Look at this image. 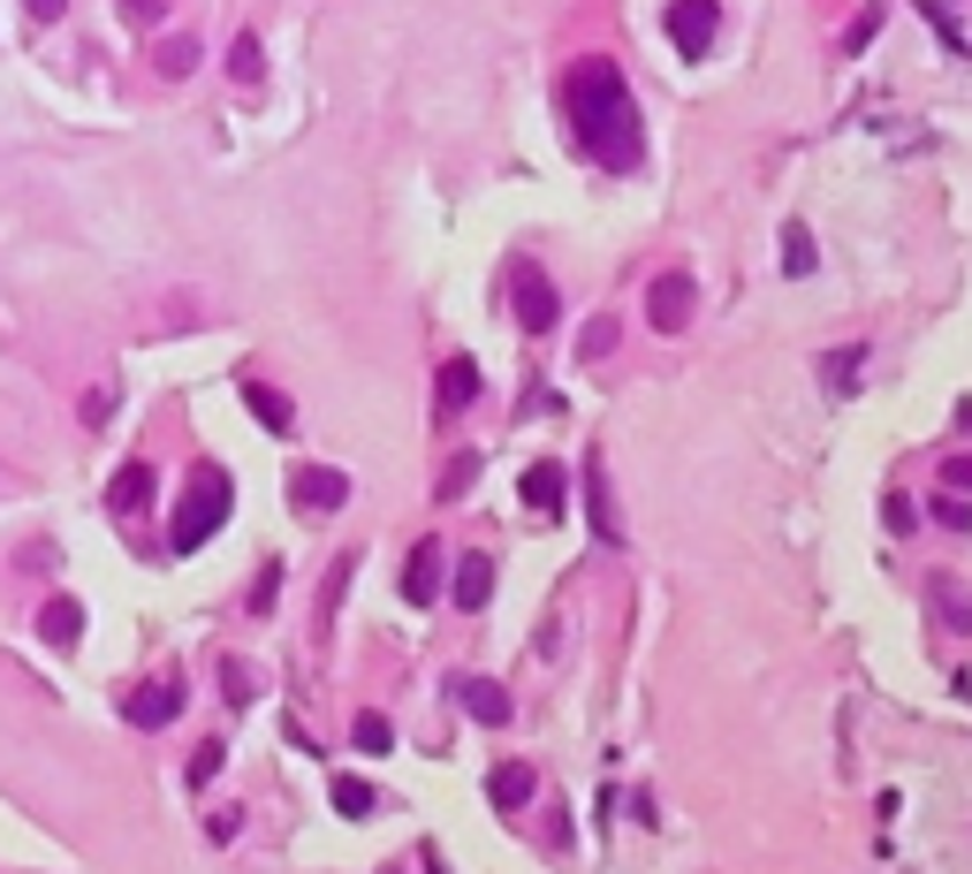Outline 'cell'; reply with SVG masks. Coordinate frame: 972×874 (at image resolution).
Wrapping results in <instances>:
<instances>
[{
  "instance_id": "obj_1",
  "label": "cell",
  "mask_w": 972,
  "mask_h": 874,
  "mask_svg": "<svg viewBox=\"0 0 972 874\" xmlns=\"http://www.w3.org/2000/svg\"><path fill=\"white\" fill-rule=\"evenodd\" d=\"M562 115H570V137H578V153H586L592 168H608V175L646 168V122H638L631 77L608 53H586L562 77Z\"/></svg>"
},
{
  "instance_id": "obj_2",
  "label": "cell",
  "mask_w": 972,
  "mask_h": 874,
  "mask_svg": "<svg viewBox=\"0 0 972 874\" xmlns=\"http://www.w3.org/2000/svg\"><path fill=\"white\" fill-rule=\"evenodd\" d=\"M228 510H236V487H228V472H220V464H206L198 480L183 487V502H175L168 548H175V556H190V548H206L213 532L228 524Z\"/></svg>"
},
{
  "instance_id": "obj_3",
  "label": "cell",
  "mask_w": 972,
  "mask_h": 874,
  "mask_svg": "<svg viewBox=\"0 0 972 874\" xmlns=\"http://www.w3.org/2000/svg\"><path fill=\"white\" fill-rule=\"evenodd\" d=\"M661 31H669V46H677L684 61H699V53L715 46V31H721V8H715V0H669Z\"/></svg>"
},
{
  "instance_id": "obj_4",
  "label": "cell",
  "mask_w": 972,
  "mask_h": 874,
  "mask_svg": "<svg viewBox=\"0 0 972 874\" xmlns=\"http://www.w3.org/2000/svg\"><path fill=\"white\" fill-rule=\"evenodd\" d=\"M509 305H517V327H524V335H548L554 320H562V297H554V282L540 266H517V297H509Z\"/></svg>"
},
{
  "instance_id": "obj_5",
  "label": "cell",
  "mask_w": 972,
  "mask_h": 874,
  "mask_svg": "<svg viewBox=\"0 0 972 874\" xmlns=\"http://www.w3.org/2000/svg\"><path fill=\"white\" fill-rule=\"evenodd\" d=\"M646 320H654L661 335H684V327H691V274H654V289H646Z\"/></svg>"
},
{
  "instance_id": "obj_6",
  "label": "cell",
  "mask_w": 972,
  "mask_h": 874,
  "mask_svg": "<svg viewBox=\"0 0 972 874\" xmlns=\"http://www.w3.org/2000/svg\"><path fill=\"white\" fill-rule=\"evenodd\" d=\"M289 502L296 510H342L350 502V472H335V464H304L289 480Z\"/></svg>"
},
{
  "instance_id": "obj_7",
  "label": "cell",
  "mask_w": 972,
  "mask_h": 874,
  "mask_svg": "<svg viewBox=\"0 0 972 874\" xmlns=\"http://www.w3.org/2000/svg\"><path fill=\"white\" fill-rule=\"evenodd\" d=\"M517 494H524V510L562 518V510H570V472H562V464H524V472H517Z\"/></svg>"
},
{
  "instance_id": "obj_8",
  "label": "cell",
  "mask_w": 972,
  "mask_h": 874,
  "mask_svg": "<svg viewBox=\"0 0 972 874\" xmlns=\"http://www.w3.org/2000/svg\"><path fill=\"white\" fill-rule=\"evenodd\" d=\"M137 730H168L175 715H183V677H160V685H145V693H129V707H122Z\"/></svg>"
},
{
  "instance_id": "obj_9",
  "label": "cell",
  "mask_w": 972,
  "mask_h": 874,
  "mask_svg": "<svg viewBox=\"0 0 972 874\" xmlns=\"http://www.w3.org/2000/svg\"><path fill=\"white\" fill-rule=\"evenodd\" d=\"M471 403H479V365H471V357H449V365L433 373V411L456 419V411H471Z\"/></svg>"
},
{
  "instance_id": "obj_10",
  "label": "cell",
  "mask_w": 972,
  "mask_h": 874,
  "mask_svg": "<svg viewBox=\"0 0 972 874\" xmlns=\"http://www.w3.org/2000/svg\"><path fill=\"white\" fill-rule=\"evenodd\" d=\"M39 639L46 647H77V639H85V601H77V593H53L39 609Z\"/></svg>"
},
{
  "instance_id": "obj_11",
  "label": "cell",
  "mask_w": 972,
  "mask_h": 874,
  "mask_svg": "<svg viewBox=\"0 0 972 874\" xmlns=\"http://www.w3.org/2000/svg\"><path fill=\"white\" fill-rule=\"evenodd\" d=\"M433 593H441V548H433V540H419V548H411V563H403V601H411V609H425Z\"/></svg>"
},
{
  "instance_id": "obj_12",
  "label": "cell",
  "mask_w": 972,
  "mask_h": 874,
  "mask_svg": "<svg viewBox=\"0 0 972 874\" xmlns=\"http://www.w3.org/2000/svg\"><path fill=\"white\" fill-rule=\"evenodd\" d=\"M449 593H456V609H487V601H494V563H487V556H456V586H449Z\"/></svg>"
},
{
  "instance_id": "obj_13",
  "label": "cell",
  "mask_w": 972,
  "mask_h": 874,
  "mask_svg": "<svg viewBox=\"0 0 972 874\" xmlns=\"http://www.w3.org/2000/svg\"><path fill=\"white\" fill-rule=\"evenodd\" d=\"M456 699L471 707V723H487V730H494V723H509V693L494 685V677H464V685H456Z\"/></svg>"
},
{
  "instance_id": "obj_14",
  "label": "cell",
  "mask_w": 972,
  "mask_h": 874,
  "mask_svg": "<svg viewBox=\"0 0 972 874\" xmlns=\"http://www.w3.org/2000/svg\"><path fill=\"white\" fill-rule=\"evenodd\" d=\"M244 403H252V419L266 426V434H289V426H296V403L282 389H266V381H252V389H244Z\"/></svg>"
},
{
  "instance_id": "obj_15",
  "label": "cell",
  "mask_w": 972,
  "mask_h": 874,
  "mask_svg": "<svg viewBox=\"0 0 972 874\" xmlns=\"http://www.w3.org/2000/svg\"><path fill=\"white\" fill-rule=\"evenodd\" d=\"M145 494H153V464H122V472L107 480V510L129 518V510H145Z\"/></svg>"
},
{
  "instance_id": "obj_16",
  "label": "cell",
  "mask_w": 972,
  "mask_h": 874,
  "mask_svg": "<svg viewBox=\"0 0 972 874\" xmlns=\"http://www.w3.org/2000/svg\"><path fill=\"white\" fill-rule=\"evenodd\" d=\"M487 798H494L502 814H517V806L532 798V768H524V760H502V768H487Z\"/></svg>"
},
{
  "instance_id": "obj_17",
  "label": "cell",
  "mask_w": 972,
  "mask_h": 874,
  "mask_svg": "<svg viewBox=\"0 0 972 874\" xmlns=\"http://www.w3.org/2000/svg\"><path fill=\"white\" fill-rule=\"evenodd\" d=\"M858 373H866V350H858V343H844V350L821 357V389H828V395H851V389H858Z\"/></svg>"
},
{
  "instance_id": "obj_18",
  "label": "cell",
  "mask_w": 972,
  "mask_h": 874,
  "mask_svg": "<svg viewBox=\"0 0 972 874\" xmlns=\"http://www.w3.org/2000/svg\"><path fill=\"white\" fill-rule=\"evenodd\" d=\"M586 502H592V532L616 548L624 532H616V502H608V472H600V456H592V472H586Z\"/></svg>"
},
{
  "instance_id": "obj_19",
  "label": "cell",
  "mask_w": 972,
  "mask_h": 874,
  "mask_svg": "<svg viewBox=\"0 0 972 874\" xmlns=\"http://www.w3.org/2000/svg\"><path fill=\"white\" fill-rule=\"evenodd\" d=\"M934 616H942L950 631H972V593L958 578H934Z\"/></svg>"
},
{
  "instance_id": "obj_20",
  "label": "cell",
  "mask_w": 972,
  "mask_h": 874,
  "mask_svg": "<svg viewBox=\"0 0 972 874\" xmlns=\"http://www.w3.org/2000/svg\"><path fill=\"white\" fill-rule=\"evenodd\" d=\"M228 77H236V85H258V77H266V53H258V39H252V31H244V39L228 46Z\"/></svg>"
},
{
  "instance_id": "obj_21",
  "label": "cell",
  "mask_w": 972,
  "mask_h": 874,
  "mask_svg": "<svg viewBox=\"0 0 972 874\" xmlns=\"http://www.w3.org/2000/svg\"><path fill=\"white\" fill-rule=\"evenodd\" d=\"M190 69H198V39H190V31L160 39V77H190Z\"/></svg>"
},
{
  "instance_id": "obj_22",
  "label": "cell",
  "mask_w": 972,
  "mask_h": 874,
  "mask_svg": "<svg viewBox=\"0 0 972 874\" xmlns=\"http://www.w3.org/2000/svg\"><path fill=\"white\" fill-rule=\"evenodd\" d=\"M335 814H342V822H365V814H373V784H357V776H335Z\"/></svg>"
},
{
  "instance_id": "obj_23",
  "label": "cell",
  "mask_w": 972,
  "mask_h": 874,
  "mask_svg": "<svg viewBox=\"0 0 972 874\" xmlns=\"http://www.w3.org/2000/svg\"><path fill=\"white\" fill-rule=\"evenodd\" d=\"M813 266H821L813 236H805V228H783V274H813Z\"/></svg>"
},
{
  "instance_id": "obj_24",
  "label": "cell",
  "mask_w": 972,
  "mask_h": 874,
  "mask_svg": "<svg viewBox=\"0 0 972 874\" xmlns=\"http://www.w3.org/2000/svg\"><path fill=\"white\" fill-rule=\"evenodd\" d=\"M350 738H357V753H387V745H395V730H387L381 715H357V730H350Z\"/></svg>"
},
{
  "instance_id": "obj_25",
  "label": "cell",
  "mask_w": 972,
  "mask_h": 874,
  "mask_svg": "<svg viewBox=\"0 0 972 874\" xmlns=\"http://www.w3.org/2000/svg\"><path fill=\"white\" fill-rule=\"evenodd\" d=\"M616 350V320L600 312V320H586V343H578V357H608Z\"/></svg>"
},
{
  "instance_id": "obj_26",
  "label": "cell",
  "mask_w": 972,
  "mask_h": 874,
  "mask_svg": "<svg viewBox=\"0 0 972 874\" xmlns=\"http://www.w3.org/2000/svg\"><path fill=\"white\" fill-rule=\"evenodd\" d=\"M882 524H888V532H920V502L888 494V502H882Z\"/></svg>"
},
{
  "instance_id": "obj_27",
  "label": "cell",
  "mask_w": 972,
  "mask_h": 874,
  "mask_svg": "<svg viewBox=\"0 0 972 874\" xmlns=\"http://www.w3.org/2000/svg\"><path fill=\"white\" fill-rule=\"evenodd\" d=\"M220 760H228V753H220V738H206L198 753H190V784H213V776H220Z\"/></svg>"
},
{
  "instance_id": "obj_28",
  "label": "cell",
  "mask_w": 972,
  "mask_h": 874,
  "mask_svg": "<svg viewBox=\"0 0 972 874\" xmlns=\"http://www.w3.org/2000/svg\"><path fill=\"white\" fill-rule=\"evenodd\" d=\"M882 16H888V8H866V16H858V23H851V53H866V46H874V39H882Z\"/></svg>"
},
{
  "instance_id": "obj_29",
  "label": "cell",
  "mask_w": 972,
  "mask_h": 874,
  "mask_svg": "<svg viewBox=\"0 0 972 874\" xmlns=\"http://www.w3.org/2000/svg\"><path fill=\"white\" fill-rule=\"evenodd\" d=\"M934 518L950 524V532H972V502H965V494H942V502H934Z\"/></svg>"
},
{
  "instance_id": "obj_30",
  "label": "cell",
  "mask_w": 972,
  "mask_h": 874,
  "mask_svg": "<svg viewBox=\"0 0 972 874\" xmlns=\"http://www.w3.org/2000/svg\"><path fill=\"white\" fill-rule=\"evenodd\" d=\"M274 593H282V570L266 563V570H258V586H252V616H266V609H274Z\"/></svg>"
},
{
  "instance_id": "obj_31",
  "label": "cell",
  "mask_w": 972,
  "mask_h": 874,
  "mask_svg": "<svg viewBox=\"0 0 972 874\" xmlns=\"http://www.w3.org/2000/svg\"><path fill=\"white\" fill-rule=\"evenodd\" d=\"M471 472H479V456H456V464H449V480H441V502H456V494L471 487Z\"/></svg>"
},
{
  "instance_id": "obj_32",
  "label": "cell",
  "mask_w": 972,
  "mask_h": 874,
  "mask_svg": "<svg viewBox=\"0 0 972 874\" xmlns=\"http://www.w3.org/2000/svg\"><path fill=\"white\" fill-rule=\"evenodd\" d=\"M942 487H950V494H972V456H950V464H942Z\"/></svg>"
},
{
  "instance_id": "obj_33",
  "label": "cell",
  "mask_w": 972,
  "mask_h": 874,
  "mask_svg": "<svg viewBox=\"0 0 972 874\" xmlns=\"http://www.w3.org/2000/svg\"><path fill=\"white\" fill-rule=\"evenodd\" d=\"M236 829H244V814H236V806H220V814H213V822H206V836H213V844H228V836H236Z\"/></svg>"
},
{
  "instance_id": "obj_34",
  "label": "cell",
  "mask_w": 972,
  "mask_h": 874,
  "mask_svg": "<svg viewBox=\"0 0 972 874\" xmlns=\"http://www.w3.org/2000/svg\"><path fill=\"white\" fill-rule=\"evenodd\" d=\"M115 419V389H99V395H85V426H107Z\"/></svg>"
},
{
  "instance_id": "obj_35",
  "label": "cell",
  "mask_w": 972,
  "mask_h": 874,
  "mask_svg": "<svg viewBox=\"0 0 972 874\" xmlns=\"http://www.w3.org/2000/svg\"><path fill=\"white\" fill-rule=\"evenodd\" d=\"M258 685H252V669H244V661H228V699H236V707H244V699H252Z\"/></svg>"
},
{
  "instance_id": "obj_36",
  "label": "cell",
  "mask_w": 972,
  "mask_h": 874,
  "mask_svg": "<svg viewBox=\"0 0 972 874\" xmlns=\"http://www.w3.org/2000/svg\"><path fill=\"white\" fill-rule=\"evenodd\" d=\"M61 8H69V0H23V16H31V23H61Z\"/></svg>"
},
{
  "instance_id": "obj_37",
  "label": "cell",
  "mask_w": 972,
  "mask_h": 874,
  "mask_svg": "<svg viewBox=\"0 0 972 874\" xmlns=\"http://www.w3.org/2000/svg\"><path fill=\"white\" fill-rule=\"evenodd\" d=\"M122 16H129V23H153V16H160V0H122Z\"/></svg>"
},
{
  "instance_id": "obj_38",
  "label": "cell",
  "mask_w": 972,
  "mask_h": 874,
  "mask_svg": "<svg viewBox=\"0 0 972 874\" xmlns=\"http://www.w3.org/2000/svg\"><path fill=\"white\" fill-rule=\"evenodd\" d=\"M425 874H449V867H441V852H433V844H425Z\"/></svg>"
}]
</instances>
